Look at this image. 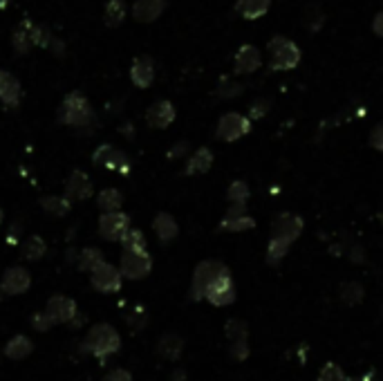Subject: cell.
Masks as SVG:
<instances>
[{
  "mask_svg": "<svg viewBox=\"0 0 383 381\" xmlns=\"http://www.w3.org/2000/svg\"><path fill=\"white\" fill-rule=\"evenodd\" d=\"M97 204H99V209L103 211V214H114V211L121 209L123 195L117 188H103L101 193L97 195Z\"/></svg>",
  "mask_w": 383,
  "mask_h": 381,
  "instance_id": "obj_28",
  "label": "cell"
},
{
  "mask_svg": "<svg viewBox=\"0 0 383 381\" xmlns=\"http://www.w3.org/2000/svg\"><path fill=\"white\" fill-rule=\"evenodd\" d=\"M31 285V276L25 267H9L5 271L3 281H0V290L7 296H18V294H25Z\"/></svg>",
  "mask_w": 383,
  "mask_h": 381,
  "instance_id": "obj_14",
  "label": "cell"
},
{
  "mask_svg": "<svg viewBox=\"0 0 383 381\" xmlns=\"http://www.w3.org/2000/svg\"><path fill=\"white\" fill-rule=\"evenodd\" d=\"M31 350H34V343L29 341V338L25 334H16L7 341L5 345V354L9 359H14V361H20V359H25L31 354Z\"/></svg>",
  "mask_w": 383,
  "mask_h": 381,
  "instance_id": "obj_27",
  "label": "cell"
},
{
  "mask_svg": "<svg viewBox=\"0 0 383 381\" xmlns=\"http://www.w3.org/2000/svg\"><path fill=\"white\" fill-rule=\"evenodd\" d=\"M271 0H236V12L244 20H258L269 12Z\"/></svg>",
  "mask_w": 383,
  "mask_h": 381,
  "instance_id": "obj_23",
  "label": "cell"
},
{
  "mask_svg": "<svg viewBox=\"0 0 383 381\" xmlns=\"http://www.w3.org/2000/svg\"><path fill=\"white\" fill-rule=\"evenodd\" d=\"M40 207L47 211V214H54V216H68L72 202L70 197H59V195H47V197H40Z\"/></svg>",
  "mask_w": 383,
  "mask_h": 381,
  "instance_id": "obj_30",
  "label": "cell"
},
{
  "mask_svg": "<svg viewBox=\"0 0 383 381\" xmlns=\"http://www.w3.org/2000/svg\"><path fill=\"white\" fill-rule=\"evenodd\" d=\"M249 195H251L249 184L242 182V179H233V182L229 184V188H227V200L231 204H247Z\"/></svg>",
  "mask_w": 383,
  "mask_h": 381,
  "instance_id": "obj_33",
  "label": "cell"
},
{
  "mask_svg": "<svg viewBox=\"0 0 383 381\" xmlns=\"http://www.w3.org/2000/svg\"><path fill=\"white\" fill-rule=\"evenodd\" d=\"M175 117H177L175 105L170 103L168 99H159V101H155L151 108L146 110V124L151 126V128H155V130L168 128V126L175 121Z\"/></svg>",
  "mask_w": 383,
  "mask_h": 381,
  "instance_id": "obj_11",
  "label": "cell"
},
{
  "mask_svg": "<svg viewBox=\"0 0 383 381\" xmlns=\"http://www.w3.org/2000/svg\"><path fill=\"white\" fill-rule=\"evenodd\" d=\"M269 108H271V101L269 99H255L249 105V119H262L264 114L269 112Z\"/></svg>",
  "mask_w": 383,
  "mask_h": 381,
  "instance_id": "obj_40",
  "label": "cell"
},
{
  "mask_svg": "<svg viewBox=\"0 0 383 381\" xmlns=\"http://www.w3.org/2000/svg\"><path fill=\"white\" fill-rule=\"evenodd\" d=\"M340 301L347 305H359L363 301V285L356 281H347L340 285Z\"/></svg>",
  "mask_w": 383,
  "mask_h": 381,
  "instance_id": "obj_34",
  "label": "cell"
},
{
  "mask_svg": "<svg viewBox=\"0 0 383 381\" xmlns=\"http://www.w3.org/2000/svg\"><path fill=\"white\" fill-rule=\"evenodd\" d=\"M242 92H244L242 83L229 81V79H222L220 86H218V97H222V99H233V97H238V94H242Z\"/></svg>",
  "mask_w": 383,
  "mask_h": 381,
  "instance_id": "obj_38",
  "label": "cell"
},
{
  "mask_svg": "<svg viewBox=\"0 0 383 381\" xmlns=\"http://www.w3.org/2000/svg\"><path fill=\"white\" fill-rule=\"evenodd\" d=\"M103 381H133V375L123 368H117V370H112V373L105 375Z\"/></svg>",
  "mask_w": 383,
  "mask_h": 381,
  "instance_id": "obj_44",
  "label": "cell"
},
{
  "mask_svg": "<svg viewBox=\"0 0 383 381\" xmlns=\"http://www.w3.org/2000/svg\"><path fill=\"white\" fill-rule=\"evenodd\" d=\"M173 379H175V381H184V379H186V373H184V370H177V373L173 375Z\"/></svg>",
  "mask_w": 383,
  "mask_h": 381,
  "instance_id": "obj_48",
  "label": "cell"
},
{
  "mask_svg": "<svg viewBox=\"0 0 383 381\" xmlns=\"http://www.w3.org/2000/svg\"><path fill=\"white\" fill-rule=\"evenodd\" d=\"M253 227H255V220L247 214V204H231L227 216L220 222V229L233 231V234H238V231H249Z\"/></svg>",
  "mask_w": 383,
  "mask_h": 381,
  "instance_id": "obj_13",
  "label": "cell"
},
{
  "mask_svg": "<svg viewBox=\"0 0 383 381\" xmlns=\"http://www.w3.org/2000/svg\"><path fill=\"white\" fill-rule=\"evenodd\" d=\"M45 251H47V245H45V240H43L40 236H29L25 240V245L20 247V256H23L25 260H40L43 256H45Z\"/></svg>",
  "mask_w": 383,
  "mask_h": 381,
  "instance_id": "obj_29",
  "label": "cell"
},
{
  "mask_svg": "<svg viewBox=\"0 0 383 381\" xmlns=\"http://www.w3.org/2000/svg\"><path fill=\"white\" fill-rule=\"evenodd\" d=\"M0 225H3V211H0Z\"/></svg>",
  "mask_w": 383,
  "mask_h": 381,
  "instance_id": "obj_51",
  "label": "cell"
},
{
  "mask_svg": "<svg viewBox=\"0 0 383 381\" xmlns=\"http://www.w3.org/2000/svg\"><path fill=\"white\" fill-rule=\"evenodd\" d=\"M211 166H213V153L209 151V148H197V151L188 157L184 173L186 175H202V173H206Z\"/></svg>",
  "mask_w": 383,
  "mask_h": 381,
  "instance_id": "obj_26",
  "label": "cell"
},
{
  "mask_svg": "<svg viewBox=\"0 0 383 381\" xmlns=\"http://www.w3.org/2000/svg\"><path fill=\"white\" fill-rule=\"evenodd\" d=\"M229 267L220 260H204L200 262L193 271V283H190V299L193 301H204L206 292L211 290V285L220 281L222 276H227Z\"/></svg>",
  "mask_w": 383,
  "mask_h": 381,
  "instance_id": "obj_4",
  "label": "cell"
},
{
  "mask_svg": "<svg viewBox=\"0 0 383 381\" xmlns=\"http://www.w3.org/2000/svg\"><path fill=\"white\" fill-rule=\"evenodd\" d=\"M372 31H375L379 38H383V12H379L375 18H372Z\"/></svg>",
  "mask_w": 383,
  "mask_h": 381,
  "instance_id": "obj_46",
  "label": "cell"
},
{
  "mask_svg": "<svg viewBox=\"0 0 383 381\" xmlns=\"http://www.w3.org/2000/svg\"><path fill=\"white\" fill-rule=\"evenodd\" d=\"M12 47L14 54L25 57L36 47V23L31 18H23L12 31Z\"/></svg>",
  "mask_w": 383,
  "mask_h": 381,
  "instance_id": "obj_10",
  "label": "cell"
},
{
  "mask_svg": "<svg viewBox=\"0 0 383 381\" xmlns=\"http://www.w3.org/2000/svg\"><path fill=\"white\" fill-rule=\"evenodd\" d=\"M225 334L231 343H238V341H249V327L244 321L238 319H229L227 327H225Z\"/></svg>",
  "mask_w": 383,
  "mask_h": 381,
  "instance_id": "obj_35",
  "label": "cell"
},
{
  "mask_svg": "<svg viewBox=\"0 0 383 381\" xmlns=\"http://www.w3.org/2000/svg\"><path fill=\"white\" fill-rule=\"evenodd\" d=\"M347 381H368L366 377H354V379H347Z\"/></svg>",
  "mask_w": 383,
  "mask_h": 381,
  "instance_id": "obj_50",
  "label": "cell"
},
{
  "mask_svg": "<svg viewBox=\"0 0 383 381\" xmlns=\"http://www.w3.org/2000/svg\"><path fill=\"white\" fill-rule=\"evenodd\" d=\"M303 23H305L307 31L316 34V31H321V27L325 23V12L318 5H307L303 12Z\"/></svg>",
  "mask_w": 383,
  "mask_h": 381,
  "instance_id": "obj_31",
  "label": "cell"
},
{
  "mask_svg": "<svg viewBox=\"0 0 383 381\" xmlns=\"http://www.w3.org/2000/svg\"><path fill=\"white\" fill-rule=\"evenodd\" d=\"M153 269V258L148 251H123L121 253V276L128 281H142Z\"/></svg>",
  "mask_w": 383,
  "mask_h": 381,
  "instance_id": "obj_5",
  "label": "cell"
},
{
  "mask_svg": "<svg viewBox=\"0 0 383 381\" xmlns=\"http://www.w3.org/2000/svg\"><path fill=\"white\" fill-rule=\"evenodd\" d=\"M316 381H347V377L336 364H325L321 373H318Z\"/></svg>",
  "mask_w": 383,
  "mask_h": 381,
  "instance_id": "obj_39",
  "label": "cell"
},
{
  "mask_svg": "<svg viewBox=\"0 0 383 381\" xmlns=\"http://www.w3.org/2000/svg\"><path fill=\"white\" fill-rule=\"evenodd\" d=\"M31 327L34 330H38V332H47L52 325H54V321L50 319L47 316V312H36V314H31Z\"/></svg>",
  "mask_w": 383,
  "mask_h": 381,
  "instance_id": "obj_41",
  "label": "cell"
},
{
  "mask_svg": "<svg viewBox=\"0 0 383 381\" xmlns=\"http://www.w3.org/2000/svg\"><path fill=\"white\" fill-rule=\"evenodd\" d=\"M128 16V5L126 0H108L103 7V23L105 27L117 29L123 25V20Z\"/></svg>",
  "mask_w": 383,
  "mask_h": 381,
  "instance_id": "obj_24",
  "label": "cell"
},
{
  "mask_svg": "<svg viewBox=\"0 0 383 381\" xmlns=\"http://www.w3.org/2000/svg\"><path fill=\"white\" fill-rule=\"evenodd\" d=\"M92 162L94 166H105V168H112V171H128V157L117 151L112 144H101L97 151L92 155Z\"/></svg>",
  "mask_w": 383,
  "mask_h": 381,
  "instance_id": "obj_15",
  "label": "cell"
},
{
  "mask_svg": "<svg viewBox=\"0 0 383 381\" xmlns=\"http://www.w3.org/2000/svg\"><path fill=\"white\" fill-rule=\"evenodd\" d=\"M269 52V70L273 72H287L298 68V63L303 59V52L292 38L287 36H273L267 43Z\"/></svg>",
  "mask_w": 383,
  "mask_h": 381,
  "instance_id": "obj_3",
  "label": "cell"
},
{
  "mask_svg": "<svg viewBox=\"0 0 383 381\" xmlns=\"http://www.w3.org/2000/svg\"><path fill=\"white\" fill-rule=\"evenodd\" d=\"M128 231H130V218L121 211H114V214H103L99 218V236L103 240H121Z\"/></svg>",
  "mask_w": 383,
  "mask_h": 381,
  "instance_id": "obj_9",
  "label": "cell"
},
{
  "mask_svg": "<svg viewBox=\"0 0 383 381\" xmlns=\"http://www.w3.org/2000/svg\"><path fill=\"white\" fill-rule=\"evenodd\" d=\"M184 153H188V142H179L168 151V160H177V157H182Z\"/></svg>",
  "mask_w": 383,
  "mask_h": 381,
  "instance_id": "obj_45",
  "label": "cell"
},
{
  "mask_svg": "<svg viewBox=\"0 0 383 381\" xmlns=\"http://www.w3.org/2000/svg\"><path fill=\"white\" fill-rule=\"evenodd\" d=\"M45 312L54 323H72L74 316H77V303L66 299V296H52Z\"/></svg>",
  "mask_w": 383,
  "mask_h": 381,
  "instance_id": "obj_20",
  "label": "cell"
},
{
  "mask_svg": "<svg viewBox=\"0 0 383 381\" xmlns=\"http://www.w3.org/2000/svg\"><path fill=\"white\" fill-rule=\"evenodd\" d=\"M249 130H251L249 117H244L240 112H227V114H222L218 121L216 137L220 142H238L240 137L249 135Z\"/></svg>",
  "mask_w": 383,
  "mask_h": 381,
  "instance_id": "obj_6",
  "label": "cell"
},
{
  "mask_svg": "<svg viewBox=\"0 0 383 381\" xmlns=\"http://www.w3.org/2000/svg\"><path fill=\"white\" fill-rule=\"evenodd\" d=\"M101 262H105L103 260V253H101V249H97V247H88V249H83L81 253H79V269L81 271H94L99 267Z\"/></svg>",
  "mask_w": 383,
  "mask_h": 381,
  "instance_id": "obj_32",
  "label": "cell"
},
{
  "mask_svg": "<svg viewBox=\"0 0 383 381\" xmlns=\"http://www.w3.org/2000/svg\"><path fill=\"white\" fill-rule=\"evenodd\" d=\"M361 253H363V251H361L359 247H354L352 253H350V258H352L354 262H361V260H363V256H361Z\"/></svg>",
  "mask_w": 383,
  "mask_h": 381,
  "instance_id": "obj_47",
  "label": "cell"
},
{
  "mask_svg": "<svg viewBox=\"0 0 383 381\" xmlns=\"http://www.w3.org/2000/svg\"><path fill=\"white\" fill-rule=\"evenodd\" d=\"M90 195H92L90 177L85 175L83 171H74L66 182V197L77 200V202H83V200H88Z\"/></svg>",
  "mask_w": 383,
  "mask_h": 381,
  "instance_id": "obj_21",
  "label": "cell"
},
{
  "mask_svg": "<svg viewBox=\"0 0 383 381\" xmlns=\"http://www.w3.org/2000/svg\"><path fill=\"white\" fill-rule=\"evenodd\" d=\"M168 3L166 0H135L130 7V14L137 23H155V20L166 12Z\"/></svg>",
  "mask_w": 383,
  "mask_h": 381,
  "instance_id": "obj_18",
  "label": "cell"
},
{
  "mask_svg": "<svg viewBox=\"0 0 383 381\" xmlns=\"http://www.w3.org/2000/svg\"><path fill=\"white\" fill-rule=\"evenodd\" d=\"M121 245H123V251H146V236L140 229H130L121 238Z\"/></svg>",
  "mask_w": 383,
  "mask_h": 381,
  "instance_id": "obj_37",
  "label": "cell"
},
{
  "mask_svg": "<svg viewBox=\"0 0 383 381\" xmlns=\"http://www.w3.org/2000/svg\"><path fill=\"white\" fill-rule=\"evenodd\" d=\"M20 99H23V88H20V81L14 77L12 72L0 70V101H3L7 108H18Z\"/></svg>",
  "mask_w": 383,
  "mask_h": 381,
  "instance_id": "obj_19",
  "label": "cell"
},
{
  "mask_svg": "<svg viewBox=\"0 0 383 381\" xmlns=\"http://www.w3.org/2000/svg\"><path fill=\"white\" fill-rule=\"evenodd\" d=\"M381 225H383V214H381Z\"/></svg>",
  "mask_w": 383,
  "mask_h": 381,
  "instance_id": "obj_52",
  "label": "cell"
},
{
  "mask_svg": "<svg viewBox=\"0 0 383 381\" xmlns=\"http://www.w3.org/2000/svg\"><path fill=\"white\" fill-rule=\"evenodd\" d=\"M59 121L63 126H70V128H90V126L97 124V117H94L92 103L88 101V97L79 90H74L66 94V99L61 103Z\"/></svg>",
  "mask_w": 383,
  "mask_h": 381,
  "instance_id": "obj_1",
  "label": "cell"
},
{
  "mask_svg": "<svg viewBox=\"0 0 383 381\" xmlns=\"http://www.w3.org/2000/svg\"><path fill=\"white\" fill-rule=\"evenodd\" d=\"M303 227H305V222L301 216L290 214V211H283V214L273 216V220H271V238L285 240L292 245V242L298 240V236L303 234Z\"/></svg>",
  "mask_w": 383,
  "mask_h": 381,
  "instance_id": "obj_7",
  "label": "cell"
},
{
  "mask_svg": "<svg viewBox=\"0 0 383 381\" xmlns=\"http://www.w3.org/2000/svg\"><path fill=\"white\" fill-rule=\"evenodd\" d=\"M85 352L94 354L97 359H101V361H105L110 354H114L117 350L121 348V336L119 332L114 330L112 325L108 323H97L90 327L88 336H85Z\"/></svg>",
  "mask_w": 383,
  "mask_h": 381,
  "instance_id": "obj_2",
  "label": "cell"
},
{
  "mask_svg": "<svg viewBox=\"0 0 383 381\" xmlns=\"http://www.w3.org/2000/svg\"><path fill=\"white\" fill-rule=\"evenodd\" d=\"M229 354L233 361H244L249 357V341H238L229 345Z\"/></svg>",
  "mask_w": 383,
  "mask_h": 381,
  "instance_id": "obj_42",
  "label": "cell"
},
{
  "mask_svg": "<svg viewBox=\"0 0 383 381\" xmlns=\"http://www.w3.org/2000/svg\"><path fill=\"white\" fill-rule=\"evenodd\" d=\"M130 81L135 88H142V90L151 88L155 81V59L148 54L135 57L130 66Z\"/></svg>",
  "mask_w": 383,
  "mask_h": 381,
  "instance_id": "obj_12",
  "label": "cell"
},
{
  "mask_svg": "<svg viewBox=\"0 0 383 381\" xmlns=\"http://www.w3.org/2000/svg\"><path fill=\"white\" fill-rule=\"evenodd\" d=\"M12 3H14V0H0V9H7Z\"/></svg>",
  "mask_w": 383,
  "mask_h": 381,
  "instance_id": "obj_49",
  "label": "cell"
},
{
  "mask_svg": "<svg viewBox=\"0 0 383 381\" xmlns=\"http://www.w3.org/2000/svg\"><path fill=\"white\" fill-rule=\"evenodd\" d=\"M290 242L285 240H278V238H271L269 240V247H267V262L271 264V267H276V264H280V260L287 256V251H290Z\"/></svg>",
  "mask_w": 383,
  "mask_h": 381,
  "instance_id": "obj_36",
  "label": "cell"
},
{
  "mask_svg": "<svg viewBox=\"0 0 383 381\" xmlns=\"http://www.w3.org/2000/svg\"><path fill=\"white\" fill-rule=\"evenodd\" d=\"M182 350H184V341H182V336H177V334H164L157 343L159 357L168 359V361H177V359L182 357Z\"/></svg>",
  "mask_w": 383,
  "mask_h": 381,
  "instance_id": "obj_25",
  "label": "cell"
},
{
  "mask_svg": "<svg viewBox=\"0 0 383 381\" xmlns=\"http://www.w3.org/2000/svg\"><path fill=\"white\" fill-rule=\"evenodd\" d=\"M153 229H155V234H157V238H159L162 245L173 242L177 238V234H179L177 222H175V218L170 214H157V218L153 222Z\"/></svg>",
  "mask_w": 383,
  "mask_h": 381,
  "instance_id": "obj_22",
  "label": "cell"
},
{
  "mask_svg": "<svg viewBox=\"0 0 383 381\" xmlns=\"http://www.w3.org/2000/svg\"><path fill=\"white\" fill-rule=\"evenodd\" d=\"M121 271L114 267V264L110 262H101L97 269H94L90 274V283H92V287L101 292V294H114V292H119L121 290Z\"/></svg>",
  "mask_w": 383,
  "mask_h": 381,
  "instance_id": "obj_8",
  "label": "cell"
},
{
  "mask_svg": "<svg viewBox=\"0 0 383 381\" xmlns=\"http://www.w3.org/2000/svg\"><path fill=\"white\" fill-rule=\"evenodd\" d=\"M262 66V59H260V52L255 45L251 43H244L238 47L236 57H233V72L236 74H253Z\"/></svg>",
  "mask_w": 383,
  "mask_h": 381,
  "instance_id": "obj_17",
  "label": "cell"
},
{
  "mask_svg": "<svg viewBox=\"0 0 383 381\" xmlns=\"http://www.w3.org/2000/svg\"><path fill=\"white\" fill-rule=\"evenodd\" d=\"M370 146L375 148V151L383 153V124H377L375 128L370 133Z\"/></svg>",
  "mask_w": 383,
  "mask_h": 381,
  "instance_id": "obj_43",
  "label": "cell"
},
{
  "mask_svg": "<svg viewBox=\"0 0 383 381\" xmlns=\"http://www.w3.org/2000/svg\"><path fill=\"white\" fill-rule=\"evenodd\" d=\"M204 301L216 305V308H225V305H231L233 301H236V285H233L231 274H227V276H222L220 281L211 285V290L206 292Z\"/></svg>",
  "mask_w": 383,
  "mask_h": 381,
  "instance_id": "obj_16",
  "label": "cell"
}]
</instances>
